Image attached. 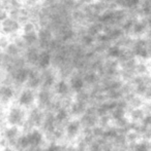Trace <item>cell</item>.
<instances>
[{"instance_id":"obj_1","label":"cell","mask_w":151,"mask_h":151,"mask_svg":"<svg viewBox=\"0 0 151 151\" xmlns=\"http://www.w3.org/2000/svg\"><path fill=\"white\" fill-rule=\"evenodd\" d=\"M131 50L135 58H137L139 61L150 60L151 39H148L146 37L136 38Z\"/></svg>"},{"instance_id":"obj_2","label":"cell","mask_w":151,"mask_h":151,"mask_svg":"<svg viewBox=\"0 0 151 151\" xmlns=\"http://www.w3.org/2000/svg\"><path fill=\"white\" fill-rule=\"evenodd\" d=\"M21 30H22V25L12 18H8L5 21L1 22L2 35H5L7 37L12 38L14 36L18 35V34H20Z\"/></svg>"},{"instance_id":"obj_3","label":"cell","mask_w":151,"mask_h":151,"mask_svg":"<svg viewBox=\"0 0 151 151\" xmlns=\"http://www.w3.org/2000/svg\"><path fill=\"white\" fill-rule=\"evenodd\" d=\"M38 47L42 50H49L52 41L55 39V35L53 31L50 28H44V27H39L38 29Z\"/></svg>"},{"instance_id":"obj_4","label":"cell","mask_w":151,"mask_h":151,"mask_svg":"<svg viewBox=\"0 0 151 151\" xmlns=\"http://www.w3.org/2000/svg\"><path fill=\"white\" fill-rule=\"evenodd\" d=\"M7 123L10 127H20L25 122V112L21 107H12L6 116Z\"/></svg>"},{"instance_id":"obj_5","label":"cell","mask_w":151,"mask_h":151,"mask_svg":"<svg viewBox=\"0 0 151 151\" xmlns=\"http://www.w3.org/2000/svg\"><path fill=\"white\" fill-rule=\"evenodd\" d=\"M29 74H30V67L29 66H25L22 68H18V69L14 70L8 75L10 76L12 82L16 84H24L28 81Z\"/></svg>"},{"instance_id":"obj_6","label":"cell","mask_w":151,"mask_h":151,"mask_svg":"<svg viewBox=\"0 0 151 151\" xmlns=\"http://www.w3.org/2000/svg\"><path fill=\"white\" fill-rule=\"evenodd\" d=\"M40 52L42 50L38 46H29L26 48V50L23 54V57L29 67H36Z\"/></svg>"},{"instance_id":"obj_7","label":"cell","mask_w":151,"mask_h":151,"mask_svg":"<svg viewBox=\"0 0 151 151\" xmlns=\"http://www.w3.org/2000/svg\"><path fill=\"white\" fill-rule=\"evenodd\" d=\"M35 102L34 91L30 88H24L20 93L18 98V103L21 107H29Z\"/></svg>"},{"instance_id":"obj_8","label":"cell","mask_w":151,"mask_h":151,"mask_svg":"<svg viewBox=\"0 0 151 151\" xmlns=\"http://www.w3.org/2000/svg\"><path fill=\"white\" fill-rule=\"evenodd\" d=\"M53 63V55L50 50H42L39 54V58H38V62L36 68L44 71V70H48L51 68Z\"/></svg>"},{"instance_id":"obj_9","label":"cell","mask_w":151,"mask_h":151,"mask_svg":"<svg viewBox=\"0 0 151 151\" xmlns=\"http://www.w3.org/2000/svg\"><path fill=\"white\" fill-rule=\"evenodd\" d=\"M57 83L56 81V74L52 69L44 70L42 71V88H48L50 90V88L55 86V84Z\"/></svg>"},{"instance_id":"obj_10","label":"cell","mask_w":151,"mask_h":151,"mask_svg":"<svg viewBox=\"0 0 151 151\" xmlns=\"http://www.w3.org/2000/svg\"><path fill=\"white\" fill-rule=\"evenodd\" d=\"M85 81L83 78L82 73L78 72V73H74L73 75L69 77V86H71V91H76L77 93H80L84 90L85 88Z\"/></svg>"},{"instance_id":"obj_11","label":"cell","mask_w":151,"mask_h":151,"mask_svg":"<svg viewBox=\"0 0 151 151\" xmlns=\"http://www.w3.org/2000/svg\"><path fill=\"white\" fill-rule=\"evenodd\" d=\"M113 3L117 8H123L126 10H135L142 4V0H114Z\"/></svg>"},{"instance_id":"obj_12","label":"cell","mask_w":151,"mask_h":151,"mask_svg":"<svg viewBox=\"0 0 151 151\" xmlns=\"http://www.w3.org/2000/svg\"><path fill=\"white\" fill-rule=\"evenodd\" d=\"M27 136H28L29 143H30V147L37 148V147H39V146L42 145L44 136H42V133L39 131V129H32L28 134H27Z\"/></svg>"},{"instance_id":"obj_13","label":"cell","mask_w":151,"mask_h":151,"mask_svg":"<svg viewBox=\"0 0 151 151\" xmlns=\"http://www.w3.org/2000/svg\"><path fill=\"white\" fill-rule=\"evenodd\" d=\"M55 93L61 98H65L69 95L71 88L69 86V82H67L65 79H60L55 84Z\"/></svg>"},{"instance_id":"obj_14","label":"cell","mask_w":151,"mask_h":151,"mask_svg":"<svg viewBox=\"0 0 151 151\" xmlns=\"http://www.w3.org/2000/svg\"><path fill=\"white\" fill-rule=\"evenodd\" d=\"M123 54V48L119 46L118 44L113 43L108 47L107 52H106V58L110 59V60H116L118 61L120 57Z\"/></svg>"},{"instance_id":"obj_15","label":"cell","mask_w":151,"mask_h":151,"mask_svg":"<svg viewBox=\"0 0 151 151\" xmlns=\"http://www.w3.org/2000/svg\"><path fill=\"white\" fill-rule=\"evenodd\" d=\"M84 81L88 86H96L98 84L99 79H101V75L97 72L92 71V70H87L84 71V73H82Z\"/></svg>"},{"instance_id":"obj_16","label":"cell","mask_w":151,"mask_h":151,"mask_svg":"<svg viewBox=\"0 0 151 151\" xmlns=\"http://www.w3.org/2000/svg\"><path fill=\"white\" fill-rule=\"evenodd\" d=\"M81 129V122L77 119L71 120L65 127V135L69 138H75Z\"/></svg>"},{"instance_id":"obj_17","label":"cell","mask_w":151,"mask_h":151,"mask_svg":"<svg viewBox=\"0 0 151 151\" xmlns=\"http://www.w3.org/2000/svg\"><path fill=\"white\" fill-rule=\"evenodd\" d=\"M104 30H105V26H104L101 23H99L98 21L94 23H91L88 26L86 27V32L88 34H90L91 36L96 38L98 35H101V33H104Z\"/></svg>"},{"instance_id":"obj_18","label":"cell","mask_w":151,"mask_h":151,"mask_svg":"<svg viewBox=\"0 0 151 151\" xmlns=\"http://www.w3.org/2000/svg\"><path fill=\"white\" fill-rule=\"evenodd\" d=\"M2 52H5L7 56L12 57V58H18V57L23 56V50L12 41H10L9 44L6 46L5 50H2Z\"/></svg>"},{"instance_id":"obj_19","label":"cell","mask_w":151,"mask_h":151,"mask_svg":"<svg viewBox=\"0 0 151 151\" xmlns=\"http://www.w3.org/2000/svg\"><path fill=\"white\" fill-rule=\"evenodd\" d=\"M0 95H1L2 102L5 103V102H8L9 100L12 99V97L15 95V91L10 84H2Z\"/></svg>"},{"instance_id":"obj_20","label":"cell","mask_w":151,"mask_h":151,"mask_svg":"<svg viewBox=\"0 0 151 151\" xmlns=\"http://www.w3.org/2000/svg\"><path fill=\"white\" fill-rule=\"evenodd\" d=\"M4 138L8 142H17L19 139V129L17 127H8L4 131Z\"/></svg>"},{"instance_id":"obj_21","label":"cell","mask_w":151,"mask_h":151,"mask_svg":"<svg viewBox=\"0 0 151 151\" xmlns=\"http://www.w3.org/2000/svg\"><path fill=\"white\" fill-rule=\"evenodd\" d=\"M38 29H39V26L36 22L34 21H29L26 24H24L22 26V30H21V33L22 34H31V33H36L38 32Z\"/></svg>"},{"instance_id":"obj_22","label":"cell","mask_w":151,"mask_h":151,"mask_svg":"<svg viewBox=\"0 0 151 151\" xmlns=\"http://www.w3.org/2000/svg\"><path fill=\"white\" fill-rule=\"evenodd\" d=\"M23 39H24L25 43H26L27 47L29 46H38V34L36 33H31V34H22Z\"/></svg>"},{"instance_id":"obj_23","label":"cell","mask_w":151,"mask_h":151,"mask_svg":"<svg viewBox=\"0 0 151 151\" xmlns=\"http://www.w3.org/2000/svg\"><path fill=\"white\" fill-rule=\"evenodd\" d=\"M38 102H39L42 105H49L51 103V100H52V97H51L50 93V90L48 88H42L38 93Z\"/></svg>"},{"instance_id":"obj_24","label":"cell","mask_w":151,"mask_h":151,"mask_svg":"<svg viewBox=\"0 0 151 151\" xmlns=\"http://www.w3.org/2000/svg\"><path fill=\"white\" fill-rule=\"evenodd\" d=\"M71 109L73 114H75V115H80V114L84 113L85 109H86V103L76 100V101L71 104Z\"/></svg>"},{"instance_id":"obj_25","label":"cell","mask_w":151,"mask_h":151,"mask_svg":"<svg viewBox=\"0 0 151 151\" xmlns=\"http://www.w3.org/2000/svg\"><path fill=\"white\" fill-rule=\"evenodd\" d=\"M54 116H55L56 122L62 123V122H64V121H66L67 118H69V112H67L66 108H59Z\"/></svg>"},{"instance_id":"obj_26","label":"cell","mask_w":151,"mask_h":151,"mask_svg":"<svg viewBox=\"0 0 151 151\" xmlns=\"http://www.w3.org/2000/svg\"><path fill=\"white\" fill-rule=\"evenodd\" d=\"M17 146L20 148L21 150H26L28 147H30V143H29V139L27 135L20 136L19 139L17 140Z\"/></svg>"},{"instance_id":"obj_27","label":"cell","mask_w":151,"mask_h":151,"mask_svg":"<svg viewBox=\"0 0 151 151\" xmlns=\"http://www.w3.org/2000/svg\"><path fill=\"white\" fill-rule=\"evenodd\" d=\"M145 114H144V111L140 108H135L133 109L131 113V117L133 120L135 121H143V119L145 118Z\"/></svg>"},{"instance_id":"obj_28","label":"cell","mask_w":151,"mask_h":151,"mask_svg":"<svg viewBox=\"0 0 151 151\" xmlns=\"http://www.w3.org/2000/svg\"><path fill=\"white\" fill-rule=\"evenodd\" d=\"M42 0H23V2H24V6L27 8L40 5V4H42Z\"/></svg>"},{"instance_id":"obj_29","label":"cell","mask_w":151,"mask_h":151,"mask_svg":"<svg viewBox=\"0 0 151 151\" xmlns=\"http://www.w3.org/2000/svg\"><path fill=\"white\" fill-rule=\"evenodd\" d=\"M10 42V38L7 37V36L5 35H2L1 34V39H0V45H1V52L2 50H4L6 48V46L9 44Z\"/></svg>"},{"instance_id":"obj_30","label":"cell","mask_w":151,"mask_h":151,"mask_svg":"<svg viewBox=\"0 0 151 151\" xmlns=\"http://www.w3.org/2000/svg\"><path fill=\"white\" fill-rule=\"evenodd\" d=\"M135 151H150L149 145L145 142H140L136 145Z\"/></svg>"},{"instance_id":"obj_31","label":"cell","mask_w":151,"mask_h":151,"mask_svg":"<svg viewBox=\"0 0 151 151\" xmlns=\"http://www.w3.org/2000/svg\"><path fill=\"white\" fill-rule=\"evenodd\" d=\"M46 151H63V150L60 145H58V144H56V143H51L50 145L47 147Z\"/></svg>"},{"instance_id":"obj_32","label":"cell","mask_w":151,"mask_h":151,"mask_svg":"<svg viewBox=\"0 0 151 151\" xmlns=\"http://www.w3.org/2000/svg\"><path fill=\"white\" fill-rule=\"evenodd\" d=\"M8 18H9V14H8L7 10H5V9L0 10V21H1V22L5 21L6 19H8Z\"/></svg>"},{"instance_id":"obj_33","label":"cell","mask_w":151,"mask_h":151,"mask_svg":"<svg viewBox=\"0 0 151 151\" xmlns=\"http://www.w3.org/2000/svg\"><path fill=\"white\" fill-rule=\"evenodd\" d=\"M103 150V148H101V146L99 145L98 143H93L90 145V147H89L88 151H101Z\"/></svg>"},{"instance_id":"obj_34","label":"cell","mask_w":151,"mask_h":151,"mask_svg":"<svg viewBox=\"0 0 151 151\" xmlns=\"http://www.w3.org/2000/svg\"><path fill=\"white\" fill-rule=\"evenodd\" d=\"M146 97H147L149 100H151V86H149V88H148L147 93H146Z\"/></svg>"},{"instance_id":"obj_35","label":"cell","mask_w":151,"mask_h":151,"mask_svg":"<svg viewBox=\"0 0 151 151\" xmlns=\"http://www.w3.org/2000/svg\"><path fill=\"white\" fill-rule=\"evenodd\" d=\"M3 151H16L14 149V148H10V147H6L5 149H4Z\"/></svg>"},{"instance_id":"obj_36","label":"cell","mask_w":151,"mask_h":151,"mask_svg":"<svg viewBox=\"0 0 151 151\" xmlns=\"http://www.w3.org/2000/svg\"><path fill=\"white\" fill-rule=\"evenodd\" d=\"M21 151H29L28 149H26V150H21Z\"/></svg>"},{"instance_id":"obj_37","label":"cell","mask_w":151,"mask_h":151,"mask_svg":"<svg viewBox=\"0 0 151 151\" xmlns=\"http://www.w3.org/2000/svg\"><path fill=\"white\" fill-rule=\"evenodd\" d=\"M150 60H151V50H150Z\"/></svg>"}]
</instances>
